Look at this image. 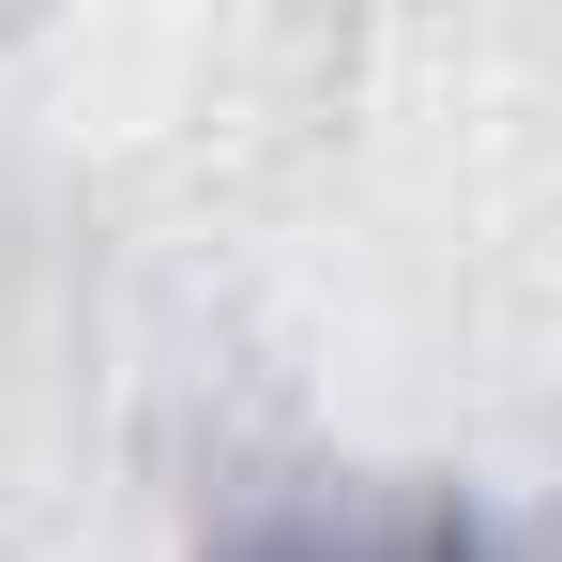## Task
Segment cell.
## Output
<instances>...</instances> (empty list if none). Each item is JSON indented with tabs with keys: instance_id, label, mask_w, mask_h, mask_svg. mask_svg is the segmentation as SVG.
<instances>
[{
	"instance_id": "1",
	"label": "cell",
	"mask_w": 562,
	"mask_h": 562,
	"mask_svg": "<svg viewBox=\"0 0 562 562\" xmlns=\"http://www.w3.org/2000/svg\"><path fill=\"white\" fill-rule=\"evenodd\" d=\"M228 562H486V548H471V517H395V532H259Z\"/></svg>"
}]
</instances>
